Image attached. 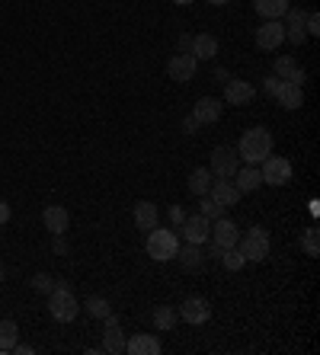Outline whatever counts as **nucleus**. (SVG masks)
Segmentation results:
<instances>
[{"label": "nucleus", "instance_id": "f257e3e1", "mask_svg": "<svg viewBox=\"0 0 320 355\" xmlns=\"http://www.w3.org/2000/svg\"><path fill=\"white\" fill-rule=\"evenodd\" d=\"M269 154H272L269 128H247V132L240 135V141H237V157L253 164V166H260Z\"/></svg>", "mask_w": 320, "mask_h": 355}, {"label": "nucleus", "instance_id": "f03ea898", "mask_svg": "<svg viewBox=\"0 0 320 355\" xmlns=\"http://www.w3.org/2000/svg\"><path fill=\"white\" fill-rule=\"evenodd\" d=\"M144 250L154 263H167V259H177V250H179V237L173 227H151L148 231V240H144Z\"/></svg>", "mask_w": 320, "mask_h": 355}, {"label": "nucleus", "instance_id": "7ed1b4c3", "mask_svg": "<svg viewBox=\"0 0 320 355\" xmlns=\"http://www.w3.org/2000/svg\"><path fill=\"white\" fill-rule=\"evenodd\" d=\"M48 314L58 323H71V320H77V314H80V301H77L74 291H71L61 279H58V285H55V291L48 295Z\"/></svg>", "mask_w": 320, "mask_h": 355}, {"label": "nucleus", "instance_id": "20e7f679", "mask_svg": "<svg viewBox=\"0 0 320 355\" xmlns=\"http://www.w3.org/2000/svg\"><path fill=\"white\" fill-rule=\"evenodd\" d=\"M237 250L244 253L247 263H263V259L269 257V231L266 227H250V231L244 234V237L237 240Z\"/></svg>", "mask_w": 320, "mask_h": 355}, {"label": "nucleus", "instance_id": "39448f33", "mask_svg": "<svg viewBox=\"0 0 320 355\" xmlns=\"http://www.w3.org/2000/svg\"><path fill=\"white\" fill-rule=\"evenodd\" d=\"M237 240H240V227H237L231 218H215L211 221V231H208V243L211 247H218V250H231L237 247Z\"/></svg>", "mask_w": 320, "mask_h": 355}, {"label": "nucleus", "instance_id": "423d86ee", "mask_svg": "<svg viewBox=\"0 0 320 355\" xmlns=\"http://www.w3.org/2000/svg\"><path fill=\"white\" fill-rule=\"evenodd\" d=\"M253 42H256L260 51H278V45L285 42V26H282V19H266L263 26H256Z\"/></svg>", "mask_w": 320, "mask_h": 355}, {"label": "nucleus", "instance_id": "0eeeda50", "mask_svg": "<svg viewBox=\"0 0 320 355\" xmlns=\"http://www.w3.org/2000/svg\"><path fill=\"white\" fill-rule=\"evenodd\" d=\"M237 166H240V157H237L234 148H215L211 150V176L215 180H234Z\"/></svg>", "mask_w": 320, "mask_h": 355}, {"label": "nucleus", "instance_id": "6e6552de", "mask_svg": "<svg viewBox=\"0 0 320 355\" xmlns=\"http://www.w3.org/2000/svg\"><path fill=\"white\" fill-rule=\"evenodd\" d=\"M260 176H263V182H269V186H285V182H292V164H288L285 157L269 154V157L260 164Z\"/></svg>", "mask_w": 320, "mask_h": 355}, {"label": "nucleus", "instance_id": "1a4fd4ad", "mask_svg": "<svg viewBox=\"0 0 320 355\" xmlns=\"http://www.w3.org/2000/svg\"><path fill=\"white\" fill-rule=\"evenodd\" d=\"M304 19H308V10L301 7H288L285 17H282V26H285V42L292 45H304L308 33H304Z\"/></svg>", "mask_w": 320, "mask_h": 355}, {"label": "nucleus", "instance_id": "9d476101", "mask_svg": "<svg viewBox=\"0 0 320 355\" xmlns=\"http://www.w3.org/2000/svg\"><path fill=\"white\" fill-rule=\"evenodd\" d=\"M179 231H183L186 243H208V231H211V221L202 215H186V221L179 224Z\"/></svg>", "mask_w": 320, "mask_h": 355}, {"label": "nucleus", "instance_id": "9b49d317", "mask_svg": "<svg viewBox=\"0 0 320 355\" xmlns=\"http://www.w3.org/2000/svg\"><path fill=\"white\" fill-rule=\"evenodd\" d=\"M195 67H199V61H195L189 51H179V55H173V58L167 61V74L173 77V80L186 83L195 77Z\"/></svg>", "mask_w": 320, "mask_h": 355}, {"label": "nucleus", "instance_id": "f8f14e48", "mask_svg": "<svg viewBox=\"0 0 320 355\" xmlns=\"http://www.w3.org/2000/svg\"><path fill=\"white\" fill-rule=\"evenodd\" d=\"M205 196H208L211 202H218L221 208H231V205L240 202V189H237L231 180H211V186H208Z\"/></svg>", "mask_w": 320, "mask_h": 355}, {"label": "nucleus", "instance_id": "ddd939ff", "mask_svg": "<svg viewBox=\"0 0 320 355\" xmlns=\"http://www.w3.org/2000/svg\"><path fill=\"white\" fill-rule=\"evenodd\" d=\"M179 317H183L186 323L199 327V323H205L211 317V304L205 297H186L183 304H179Z\"/></svg>", "mask_w": 320, "mask_h": 355}, {"label": "nucleus", "instance_id": "4468645a", "mask_svg": "<svg viewBox=\"0 0 320 355\" xmlns=\"http://www.w3.org/2000/svg\"><path fill=\"white\" fill-rule=\"evenodd\" d=\"M256 96V87L250 80H224V103L231 106H247Z\"/></svg>", "mask_w": 320, "mask_h": 355}, {"label": "nucleus", "instance_id": "2eb2a0df", "mask_svg": "<svg viewBox=\"0 0 320 355\" xmlns=\"http://www.w3.org/2000/svg\"><path fill=\"white\" fill-rule=\"evenodd\" d=\"M42 221H45V231H51V234H64V231L71 227V211H68L64 205H45Z\"/></svg>", "mask_w": 320, "mask_h": 355}, {"label": "nucleus", "instance_id": "dca6fc26", "mask_svg": "<svg viewBox=\"0 0 320 355\" xmlns=\"http://www.w3.org/2000/svg\"><path fill=\"white\" fill-rule=\"evenodd\" d=\"M221 99H215V96H202L199 103L193 106V116H195V122L199 125H215L221 119Z\"/></svg>", "mask_w": 320, "mask_h": 355}, {"label": "nucleus", "instance_id": "f3484780", "mask_svg": "<svg viewBox=\"0 0 320 355\" xmlns=\"http://www.w3.org/2000/svg\"><path fill=\"white\" fill-rule=\"evenodd\" d=\"M272 96L278 99V106L282 109H301V103H304V90L298 87V83H288V80H278V87H276Z\"/></svg>", "mask_w": 320, "mask_h": 355}, {"label": "nucleus", "instance_id": "a211bd4d", "mask_svg": "<svg viewBox=\"0 0 320 355\" xmlns=\"http://www.w3.org/2000/svg\"><path fill=\"white\" fill-rule=\"evenodd\" d=\"M125 352L128 355H160V339L151 333H138V336L125 339Z\"/></svg>", "mask_w": 320, "mask_h": 355}, {"label": "nucleus", "instance_id": "6ab92c4d", "mask_svg": "<svg viewBox=\"0 0 320 355\" xmlns=\"http://www.w3.org/2000/svg\"><path fill=\"white\" fill-rule=\"evenodd\" d=\"M234 186L240 189V196L244 192H256L263 186V176H260V166H253V164H247V166H237V173H234Z\"/></svg>", "mask_w": 320, "mask_h": 355}, {"label": "nucleus", "instance_id": "aec40b11", "mask_svg": "<svg viewBox=\"0 0 320 355\" xmlns=\"http://www.w3.org/2000/svg\"><path fill=\"white\" fill-rule=\"evenodd\" d=\"M195 61H211L215 55H218V39L208 33H199L193 35V51H189Z\"/></svg>", "mask_w": 320, "mask_h": 355}, {"label": "nucleus", "instance_id": "412c9836", "mask_svg": "<svg viewBox=\"0 0 320 355\" xmlns=\"http://www.w3.org/2000/svg\"><path fill=\"white\" fill-rule=\"evenodd\" d=\"M157 218H160V211H157V205L154 202H135V227L138 231H151V227H157Z\"/></svg>", "mask_w": 320, "mask_h": 355}, {"label": "nucleus", "instance_id": "4be33fe9", "mask_svg": "<svg viewBox=\"0 0 320 355\" xmlns=\"http://www.w3.org/2000/svg\"><path fill=\"white\" fill-rule=\"evenodd\" d=\"M177 259H179V266H183L186 272H195V269H202L205 266V253H202L199 243H186L183 250H177Z\"/></svg>", "mask_w": 320, "mask_h": 355}, {"label": "nucleus", "instance_id": "5701e85b", "mask_svg": "<svg viewBox=\"0 0 320 355\" xmlns=\"http://www.w3.org/2000/svg\"><path fill=\"white\" fill-rule=\"evenodd\" d=\"M288 7H292V0H253V10L263 19H282Z\"/></svg>", "mask_w": 320, "mask_h": 355}, {"label": "nucleus", "instance_id": "b1692460", "mask_svg": "<svg viewBox=\"0 0 320 355\" xmlns=\"http://www.w3.org/2000/svg\"><path fill=\"white\" fill-rule=\"evenodd\" d=\"M103 352L106 355H122L125 352V336H122V323L118 327H109L103 333Z\"/></svg>", "mask_w": 320, "mask_h": 355}, {"label": "nucleus", "instance_id": "393cba45", "mask_svg": "<svg viewBox=\"0 0 320 355\" xmlns=\"http://www.w3.org/2000/svg\"><path fill=\"white\" fill-rule=\"evenodd\" d=\"M211 180H215V176H211L208 166L193 170V173H189V192H193V196H205V192H208V186H211Z\"/></svg>", "mask_w": 320, "mask_h": 355}, {"label": "nucleus", "instance_id": "a878e982", "mask_svg": "<svg viewBox=\"0 0 320 355\" xmlns=\"http://www.w3.org/2000/svg\"><path fill=\"white\" fill-rule=\"evenodd\" d=\"M177 311L170 304H160V307H154V327H157L160 333H167V330H173L177 327Z\"/></svg>", "mask_w": 320, "mask_h": 355}, {"label": "nucleus", "instance_id": "bb28decb", "mask_svg": "<svg viewBox=\"0 0 320 355\" xmlns=\"http://www.w3.org/2000/svg\"><path fill=\"white\" fill-rule=\"evenodd\" d=\"M19 339V327L13 320H0V352H13Z\"/></svg>", "mask_w": 320, "mask_h": 355}, {"label": "nucleus", "instance_id": "cd10ccee", "mask_svg": "<svg viewBox=\"0 0 320 355\" xmlns=\"http://www.w3.org/2000/svg\"><path fill=\"white\" fill-rule=\"evenodd\" d=\"M84 311L93 317V320H103V317L109 314L112 307H109V301L106 297H100V295H93V297H87L84 301Z\"/></svg>", "mask_w": 320, "mask_h": 355}, {"label": "nucleus", "instance_id": "c85d7f7f", "mask_svg": "<svg viewBox=\"0 0 320 355\" xmlns=\"http://www.w3.org/2000/svg\"><path fill=\"white\" fill-rule=\"evenodd\" d=\"M298 71V61L292 58V55H278L276 58V67H272V74L278 77V80H292V74Z\"/></svg>", "mask_w": 320, "mask_h": 355}, {"label": "nucleus", "instance_id": "c756f323", "mask_svg": "<svg viewBox=\"0 0 320 355\" xmlns=\"http://www.w3.org/2000/svg\"><path fill=\"white\" fill-rule=\"evenodd\" d=\"M301 250H304V257H320V231L317 227H308V231L301 234Z\"/></svg>", "mask_w": 320, "mask_h": 355}, {"label": "nucleus", "instance_id": "7c9ffc66", "mask_svg": "<svg viewBox=\"0 0 320 355\" xmlns=\"http://www.w3.org/2000/svg\"><path fill=\"white\" fill-rule=\"evenodd\" d=\"M29 285H33V291H39V295L48 297L51 291H55V285H58V279H55V275H48V272H35L33 279H29Z\"/></svg>", "mask_w": 320, "mask_h": 355}, {"label": "nucleus", "instance_id": "2f4dec72", "mask_svg": "<svg viewBox=\"0 0 320 355\" xmlns=\"http://www.w3.org/2000/svg\"><path fill=\"white\" fill-rule=\"evenodd\" d=\"M218 259H221V263H224V269H228V272H240V269H244V266H247L244 253H240V250H237V247L224 250V253H221Z\"/></svg>", "mask_w": 320, "mask_h": 355}, {"label": "nucleus", "instance_id": "473e14b6", "mask_svg": "<svg viewBox=\"0 0 320 355\" xmlns=\"http://www.w3.org/2000/svg\"><path fill=\"white\" fill-rule=\"evenodd\" d=\"M199 215H202V218H208V221H215V218H221V215H224V208H221L218 202H211L208 196H199Z\"/></svg>", "mask_w": 320, "mask_h": 355}, {"label": "nucleus", "instance_id": "72a5a7b5", "mask_svg": "<svg viewBox=\"0 0 320 355\" xmlns=\"http://www.w3.org/2000/svg\"><path fill=\"white\" fill-rule=\"evenodd\" d=\"M51 253H55V257H68V253H71V250H68V240H64V234H55Z\"/></svg>", "mask_w": 320, "mask_h": 355}, {"label": "nucleus", "instance_id": "f704fd0d", "mask_svg": "<svg viewBox=\"0 0 320 355\" xmlns=\"http://www.w3.org/2000/svg\"><path fill=\"white\" fill-rule=\"evenodd\" d=\"M304 33H308V35H320V17L314 13V10L308 13V19H304Z\"/></svg>", "mask_w": 320, "mask_h": 355}, {"label": "nucleus", "instance_id": "c9c22d12", "mask_svg": "<svg viewBox=\"0 0 320 355\" xmlns=\"http://www.w3.org/2000/svg\"><path fill=\"white\" fill-rule=\"evenodd\" d=\"M170 221H173V227H179L186 221V211L179 205H170Z\"/></svg>", "mask_w": 320, "mask_h": 355}, {"label": "nucleus", "instance_id": "e433bc0d", "mask_svg": "<svg viewBox=\"0 0 320 355\" xmlns=\"http://www.w3.org/2000/svg\"><path fill=\"white\" fill-rule=\"evenodd\" d=\"M276 87H278V77L276 74L263 77V90H266V96H272V93H276Z\"/></svg>", "mask_w": 320, "mask_h": 355}, {"label": "nucleus", "instance_id": "4c0bfd02", "mask_svg": "<svg viewBox=\"0 0 320 355\" xmlns=\"http://www.w3.org/2000/svg\"><path fill=\"white\" fill-rule=\"evenodd\" d=\"M183 132H186V135H195V132H199V122H195L193 112H189V116L183 119Z\"/></svg>", "mask_w": 320, "mask_h": 355}, {"label": "nucleus", "instance_id": "58836bf2", "mask_svg": "<svg viewBox=\"0 0 320 355\" xmlns=\"http://www.w3.org/2000/svg\"><path fill=\"white\" fill-rule=\"evenodd\" d=\"M177 49L179 51H193V35H189V33L179 35V39H177Z\"/></svg>", "mask_w": 320, "mask_h": 355}, {"label": "nucleus", "instance_id": "ea45409f", "mask_svg": "<svg viewBox=\"0 0 320 355\" xmlns=\"http://www.w3.org/2000/svg\"><path fill=\"white\" fill-rule=\"evenodd\" d=\"M13 352H17V355H33L35 349H33V346H26V343H19V339H17V346H13Z\"/></svg>", "mask_w": 320, "mask_h": 355}, {"label": "nucleus", "instance_id": "a19ab883", "mask_svg": "<svg viewBox=\"0 0 320 355\" xmlns=\"http://www.w3.org/2000/svg\"><path fill=\"white\" fill-rule=\"evenodd\" d=\"M7 221H10V205L0 198V224H7Z\"/></svg>", "mask_w": 320, "mask_h": 355}, {"label": "nucleus", "instance_id": "79ce46f5", "mask_svg": "<svg viewBox=\"0 0 320 355\" xmlns=\"http://www.w3.org/2000/svg\"><path fill=\"white\" fill-rule=\"evenodd\" d=\"M228 71H224V67H215V80H218V83H224V80H228Z\"/></svg>", "mask_w": 320, "mask_h": 355}, {"label": "nucleus", "instance_id": "37998d69", "mask_svg": "<svg viewBox=\"0 0 320 355\" xmlns=\"http://www.w3.org/2000/svg\"><path fill=\"white\" fill-rule=\"evenodd\" d=\"M208 3H211V7H228L231 0H208Z\"/></svg>", "mask_w": 320, "mask_h": 355}, {"label": "nucleus", "instance_id": "c03bdc74", "mask_svg": "<svg viewBox=\"0 0 320 355\" xmlns=\"http://www.w3.org/2000/svg\"><path fill=\"white\" fill-rule=\"evenodd\" d=\"M173 3H177V7H186V3H193V0H173Z\"/></svg>", "mask_w": 320, "mask_h": 355}, {"label": "nucleus", "instance_id": "a18cd8bd", "mask_svg": "<svg viewBox=\"0 0 320 355\" xmlns=\"http://www.w3.org/2000/svg\"><path fill=\"white\" fill-rule=\"evenodd\" d=\"M3 275H7V269H3V266H0V282H3Z\"/></svg>", "mask_w": 320, "mask_h": 355}]
</instances>
